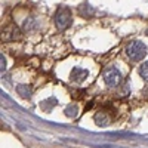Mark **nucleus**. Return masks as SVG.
<instances>
[{"label":"nucleus","instance_id":"nucleus-3","mask_svg":"<svg viewBox=\"0 0 148 148\" xmlns=\"http://www.w3.org/2000/svg\"><path fill=\"white\" fill-rule=\"evenodd\" d=\"M73 22V16H71V10L65 6L59 8L55 14V24L59 30H65L71 25Z\"/></svg>","mask_w":148,"mask_h":148},{"label":"nucleus","instance_id":"nucleus-5","mask_svg":"<svg viewBox=\"0 0 148 148\" xmlns=\"http://www.w3.org/2000/svg\"><path fill=\"white\" fill-rule=\"evenodd\" d=\"M88 71L86 70H83V68H79V67H76V68H73L71 70V74H70V79L74 82V83H82L86 77H88Z\"/></svg>","mask_w":148,"mask_h":148},{"label":"nucleus","instance_id":"nucleus-10","mask_svg":"<svg viewBox=\"0 0 148 148\" xmlns=\"http://www.w3.org/2000/svg\"><path fill=\"white\" fill-rule=\"evenodd\" d=\"M0 61H2V68H0V71L3 73V71L6 70V59H5V56H3V55L0 56Z\"/></svg>","mask_w":148,"mask_h":148},{"label":"nucleus","instance_id":"nucleus-7","mask_svg":"<svg viewBox=\"0 0 148 148\" xmlns=\"http://www.w3.org/2000/svg\"><path fill=\"white\" fill-rule=\"evenodd\" d=\"M16 92L19 93L21 98H24V99H27V98L31 96V89L28 88V86H25V84H18L16 86Z\"/></svg>","mask_w":148,"mask_h":148},{"label":"nucleus","instance_id":"nucleus-6","mask_svg":"<svg viewBox=\"0 0 148 148\" xmlns=\"http://www.w3.org/2000/svg\"><path fill=\"white\" fill-rule=\"evenodd\" d=\"M95 123L98 126H107L108 123H110V117L105 114V113H98L96 116H95Z\"/></svg>","mask_w":148,"mask_h":148},{"label":"nucleus","instance_id":"nucleus-11","mask_svg":"<svg viewBox=\"0 0 148 148\" xmlns=\"http://www.w3.org/2000/svg\"><path fill=\"white\" fill-rule=\"evenodd\" d=\"M147 34H148V31H147Z\"/></svg>","mask_w":148,"mask_h":148},{"label":"nucleus","instance_id":"nucleus-2","mask_svg":"<svg viewBox=\"0 0 148 148\" xmlns=\"http://www.w3.org/2000/svg\"><path fill=\"white\" fill-rule=\"evenodd\" d=\"M102 77H104V82L107 83V86H110V88H116V86H119L123 80L121 73L114 65L107 67L102 73Z\"/></svg>","mask_w":148,"mask_h":148},{"label":"nucleus","instance_id":"nucleus-9","mask_svg":"<svg viewBox=\"0 0 148 148\" xmlns=\"http://www.w3.org/2000/svg\"><path fill=\"white\" fill-rule=\"evenodd\" d=\"M139 74H141V77H142L145 82H148V61H147V62H144V64L139 67Z\"/></svg>","mask_w":148,"mask_h":148},{"label":"nucleus","instance_id":"nucleus-1","mask_svg":"<svg viewBox=\"0 0 148 148\" xmlns=\"http://www.w3.org/2000/svg\"><path fill=\"white\" fill-rule=\"evenodd\" d=\"M126 53L127 56L133 61V62H138V61H142L147 55V46L139 42V40H133L126 46Z\"/></svg>","mask_w":148,"mask_h":148},{"label":"nucleus","instance_id":"nucleus-4","mask_svg":"<svg viewBox=\"0 0 148 148\" xmlns=\"http://www.w3.org/2000/svg\"><path fill=\"white\" fill-rule=\"evenodd\" d=\"M21 37V33H19V30L16 28V27H6L5 30H3V33H2V39L5 40V42H9V40H18Z\"/></svg>","mask_w":148,"mask_h":148},{"label":"nucleus","instance_id":"nucleus-8","mask_svg":"<svg viewBox=\"0 0 148 148\" xmlns=\"http://www.w3.org/2000/svg\"><path fill=\"white\" fill-rule=\"evenodd\" d=\"M64 113H65L67 117L74 119V117H77V114H79V108H77V105H68Z\"/></svg>","mask_w":148,"mask_h":148}]
</instances>
